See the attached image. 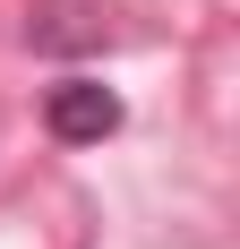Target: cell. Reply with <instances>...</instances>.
<instances>
[{
    "label": "cell",
    "instance_id": "obj_1",
    "mask_svg": "<svg viewBox=\"0 0 240 249\" xmlns=\"http://www.w3.org/2000/svg\"><path fill=\"white\" fill-rule=\"evenodd\" d=\"M43 129L60 138V146H95V138H112L120 129V95L112 86H95V77H60L43 103Z\"/></svg>",
    "mask_w": 240,
    "mask_h": 249
},
{
    "label": "cell",
    "instance_id": "obj_2",
    "mask_svg": "<svg viewBox=\"0 0 240 249\" xmlns=\"http://www.w3.org/2000/svg\"><path fill=\"white\" fill-rule=\"evenodd\" d=\"M103 0H43L34 18H26V43L34 52H86V43H103Z\"/></svg>",
    "mask_w": 240,
    "mask_h": 249
}]
</instances>
